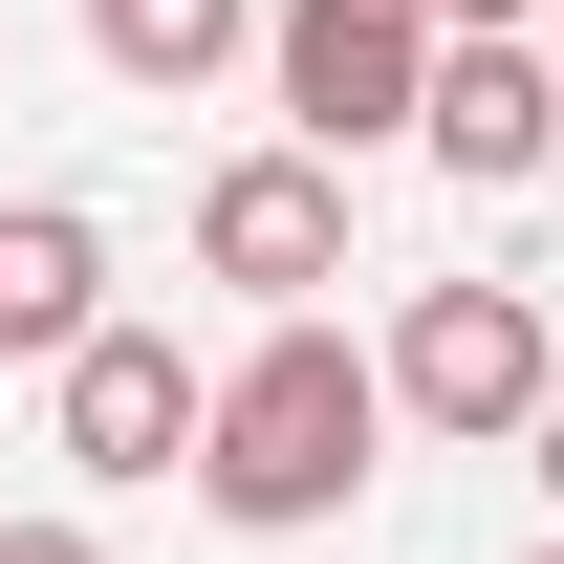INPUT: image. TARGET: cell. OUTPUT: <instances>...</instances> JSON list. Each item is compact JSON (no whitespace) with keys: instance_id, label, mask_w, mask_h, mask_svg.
<instances>
[{"instance_id":"13","label":"cell","mask_w":564,"mask_h":564,"mask_svg":"<svg viewBox=\"0 0 564 564\" xmlns=\"http://www.w3.org/2000/svg\"><path fill=\"white\" fill-rule=\"evenodd\" d=\"M543 66H564V44H543Z\"/></svg>"},{"instance_id":"1","label":"cell","mask_w":564,"mask_h":564,"mask_svg":"<svg viewBox=\"0 0 564 564\" xmlns=\"http://www.w3.org/2000/svg\"><path fill=\"white\" fill-rule=\"evenodd\" d=\"M369 434H391V369L348 326H261V348L217 369V413H196V499L239 543H304V521L369 499Z\"/></svg>"},{"instance_id":"2","label":"cell","mask_w":564,"mask_h":564,"mask_svg":"<svg viewBox=\"0 0 564 564\" xmlns=\"http://www.w3.org/2000/svg\"><path fill=\"white\" fill-rule=\"evenodd\" d=\"M261 87H282V152H413L434 109V22L413 0H261Z\"/></svg>"},{"instance_id":"9","label":"cell","mask_w":564,"mask_h":564,"mask_svg":"<svg viewBox=\"0 0 564 564\" xmlns=\"http://www.w3.org/2000/svg\"><path fill=\"white\" fill-rule=\"evenodd\" d=\"M434 44H543V0H413Z\"/></svg>"},{"instance_id":"3","label":"cell","mask_w":564,"mask_h":564,"mask_svg":"<svg viewBox=\"0 0 564 564\" xmlns=\"http://www.w3.org/2000/svg\"><path fill=\"white\" fill-rule=\"evenodd\" d=\"M369 369H391V413H413V434H543V391H564V326L521 304V282H413Z\"/></svg>"},{"instance_id":"6","label":"cell","mask_w":564,"mask_h":564,"mask_svg":"<svg viewBox=\"0 0 564 564\" xmlns=\"http://www.w3.org/2000/svg\"><path fill=\"white\" fill-rule=\"evenodd\" d=\"M413 152L456 174V196H521L564 152V66L543 44H434V109H413Z\"/></svg>"},{"instance_id":"8","label":"cell","mask_w":564,"mask_h":564,"mask_svg":"<svg viewBox=\"0 0 564 564\" xmlns=\"http://www.w3.org/2000/svg\"><path fill=\"white\" fill-rule=\"evenodd\" d=\"M261 44V0H87V66L109 87H217Z\"/></svg>"},{"instance_id":"5","label":"cell","mask_w":564,"mask_h":564,"mask_svg":"<svg viewBox=\"0 0 564 564\" xmlns=\"http://www.w3.org/2000/svg\"><path fill=\"white\" fill-rule=\"evenodd\" d=\"M196 282H239L261 326H326V282H348V174H326V152H217L196 174Z\"/></svg>"},{"instance_id":"10","label":"cell","mask_w":564,"mask_h":564,"mask_svg":"<svg viewBox=\"0 0 564 564\" xmlns=\"http://www.w3.org/2000/svg\"><path fill=\"white\" fill-rule=\"evenodd\" d=\"M0 564H109V543H87V521H0Z\"/></svg>"},{"instance_id":"11","label":"cell","mask_w":564,"mask_h":564,"mask_svg":"<svg viewBox=\"0 0 564 564\" xmlns=\"http://www.w3.org/2000/svg\"><path fill=\"white\" fill-rule=\"evenodd\" d=\"M543 499H564V391H543Z\"/></svg>"},{"instance_id":"12","label":"cell","mask_w":564,"mask_h":564,"mask_svg":"<svg viewBox=\"0 0 564 564\" xmlns=\"http://www.w3.org/2000/svg\"><path fill=\"white\" fill-rule=\"evenodd\" d=\"M521 564H564V543H521Z\"/></svg>"},{"instance_id":"4","label":"cell","mask_w":564,"mask_h":564,"mask_svg":"<svg viewBox=\"0 0 564 564\" xmlns=\"http://www.w3.org/2000/svg\"><path fill=\"white\" fill-rule=\"evenodd\" d=\"M44 413H66V478H87V499H152V478H196V413H217V369L174 348V326H131V304H109V326H87L66 369H44Z\"/></svg>"},{"instance_id":"7","label":"cell","mask_w":564,"mask_h":564,"mask_svg":"<svg viewBox=\"0 0 564 564\" xmlns=\"http://www.w3.org/2000/svg\"><path fill=\"white\" fill-rule=\"evenodd\" d=\"M109 326V217L87 196H0V369H66Z\"/></svg>"}]
</instances>
